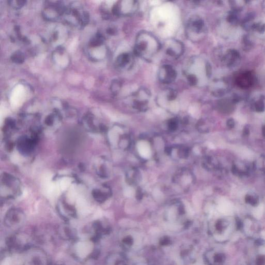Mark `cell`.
Listing matches in <instances>:
<instances>
[{
	"mask_svg": "<svg viewBox=\"0 0 265 265\" xmlns=\"http://www.w3.org/2000/svg\"><path fill=\"white\" fill-rule=\"evenodd\" d=\"M160 49V43L151 34L143 32L138 35L134 49L136 55L148 60L152 58Z\"/></svg>",
	"mask_w": 265,
	"mask_h": 265,
	"instance_id": "obj_1",
	"label": "cell"
},
{
	"mask_svg": "<svg viewBox=\"0 0 265 265\" xmlns=\"http://www.w3.org/2000/svg\"><path fill=\"white\" fill-rule=\"evenodd\" d=\"M1 197L4 200H13L21 193L20 180L10 174L3 173L1 177Z\"/></svg>",
	"mask_w": 265,
	"mask_h": 265,
	"instance_id": "obj_2",
	"label": "cell"
},
{
	"mask_svg": "<svg viewBox=\"0 0 265 265\" xmlns=\"http://www.w3.org/2000/svg\"><path fill=\"white\" fill-rule=\"evenodd\" d=\"M37 131H32L30 136H21L17 141V148L23 155H29L33 152L37 144L38 138Z\"/></svg>",
	"mask_w": 265,
	"mask_h": 265,
	"instance_id": "obj_3",
	"label": "cell"
},
{
	"mask_svg": "<svg viewBox=\"0 0 265 265\" xmlns=\"http://www.w3.org/2000/svg\"><path fill=\"white\" fill-rule=\"evenodd\" d=\"M25 218V215L22 210L18 208H12L6 213L4 218V224L7 228L16 230L22 226Z\"/></svg>",
	"mask_w": 265,
	"mask_h": 265,
	"instance_id": "obj_4",
	"label": "cell"
},
{
	"mask_svg": "<svg viewBox=\"0 0 265 265\" xmlns=\"http://www.w3.org/2000/svg\"><path fill=\"white\" fill-rule=\"evenodd\" d=\"M24 252V265H48L47 256L42 250L30 247Z\"/></svg>",
	"mask_w": 265,
	"mask_h": 265,
	"instance_id": "obj_5",
	"label": "cell"
},
{
	"mask_svg": "<svg viewBox=\"0 0 265 265\" xmlns=\"http://www.w3.org/2000/svg\"><path fill=\"white\" fill-rule=\"evenodd\" d=\"M137 2L135 1H123L113 6L112 12L115 16L128 15L137 10Z\"/></svg>",
	"mask_w": 265,
	"mask_h": 265,
	"instance_id": "obj_6",
	"label": "cell"
},
{
	"mask_svg": "<svg viewBox=\"0 0 265 265\" xmlns=\"http://www.w3.org/2000/svg\"><path fill=\"white\" fill-rule=\"evenodd\" d=\"M159 77L164 84H170L176 78V71L171 65H164L159 69Z\"/></svg>",
	"mask_w": 265,
	"mask_h": 265,
	"instance_id": "obj_7",
	"label": "cell"
},
{
	"mask_svg": "<svg viewBox=\"0 0 265 265\" xmlns=\"http://www.w3.org/2000/svg\"><path fill=\"white\" fill-rule=\"evenodd\" d=\"M58 210L60 215L66 220L74 218L76 216V211L75 207L64 200L59 201L58 205Z\"/></svg>",
	"mask_w": 265,
	"mask_h": 265,
	"instance_id": "obj_8",
	"label": "cell"
},
{
	"mask_svg": "<svg viewBox=\"0 0 265 265\" xmlns=\"http://www.w3.org/2000/svg\"><path fill=\"white\" fill-rule=\"evenodd\" d=\"M183 51L184 46L180 41L173 39L166 43V54L171 57H179L183 54Z\"/></svg>",
	"mask_w": 265,
	"mask_h": 265,
	"instance_id": "obj_9",
	"label": "cell"
},
{
	"mask_svg": "<svg viewBox=\"0 0 265 265\" xmlns=\"http://www.w3.org/2000/svg\"><path fill=\"white\" fill-rule=\"evenodd\" d=\"M203 22L199 17H193L188 21L187 27L188 34H192L193 35H199V34L203 30Z\"/></svg>",
	"mask_w": 265,
	"mask_h": 265,
	"instance_id": "obj_10",
	"label": "cell"
},
{
	"mask_svg": "<svg viewBox=\"0 0 265 265\" xmlns=\"http://www.w3.org/2000/svg\"><path fill=\"white\" fill-rule=\"evenodd\" d=\"M132 61V55L128 53H124L119 55L116 60V65L120 68H126L131 66Z\"/></svg>",
	"mask_w": 265,
	"mask_h": 265,
	"instance_id": "obj_11",
	"label": "cell"
},
{
	"mask_svg": "<svg viewBox=\"0 0 265 265\" xmlns=\"http://www.w3.org/2000/svg\"><path fill=\"white\" fill-rule=\"evenodd\" d=\"M138 150L139 154L143 158H150L151 155V150L149 144L146 141H141L138 143Z\"/></svg>",
	"mask_w": 265,
	"mask_h": 265,
	"instance_id": "obj_12",
	"label": "cell"
},
{
	"mask_svg": "<svg viewBox=\"0 0 265 265\" xmlns=\"http://www.w3.org/2000/svg\"><path fill=\"white\" fill-rule=\"evenodd\" d=\"M218 209L221 213L225 215L232 214L233 211V208L231 203L225 200H222L220 201Z\"/></svg>",
	"mask_w": 265,
	"mask_h": 265,
	"instance_id": "obj_13",
	"label": "cell"
},
{
	"mask_svg": "<svg viewBox=\"0 0 265 265\" xmlns=\"http://www.w3.org/2000/svg\"><path fill=\"white\" fill-rule=\"evenodd\" d=\"M104 42V37L101 34H97L90 42L89 45L91 47H98L102 45Z\"/></svg>",
	"mask_w": 265,
	"mask_h": 265,
	"instance_id": "obj_14",
	"label": "cell"
},
{
	"mask_svg": "<svg viewBox=\"0 0 265 265\" xmlns=\"http://www.w3.org/2000/svg\"><path fill=\"white\" fill-rule=\"evenodd\" d=\"M11 60L14 63L21 64L24 61V56L22 52L17 51L12 55L11 57Z\"/></svg>",
	"mask_w": 265,
	"mask_h": 265,
	"instance_id": "obj_15",
	"label": "cell"
},
{
	"mask_svg": "<svg viewBox=\"0 0 265 265\" xmlns=\"http://www.w3.org/2000/svg\"><path fill=\"white\" fill-rule=\"evenodd\" d=\"M26 1H22V0H20V1H9V5L13 7H14L15 9H20L21 8L22 6H24V5H25Z\"/></svg>",
	"mask_w": 265,
	"mask_h": 265,
	"instance_id": "obj_16",
	"label": "cell"
},
{
	"mask_svg": "<svg viewBox=\"0 0 265 265\" xmlns=\"http://www.w3.org/2000/svg\"><path fill=\"white\" fill-rule=\"evenodd\" d=\"M117 132L114 129V131H111L109 133V138L111 143L113 144H116L118 140V135Z\"/></svg>",
	"mask_w": 265,
	"mask_h": 265,
	"instance_id": "obj_17",
	"label": "cell"
},
{
	"mask_svg": "<svg viewBox=\"0 0 265 265\" xmlns=\"http://www.w3.org/2000/svg\"><path fill=\"white\" fill-rule=\"evenodd\" d=\"M263 206L260 205L257 208H255L253 211L254 216L256 218L259 219L262 217L263 213Z\"/></svg>",
	"mask_w": 265,
	"mask_h": 265,
	"instance_id": "obj_18",
	"label": "cell"
},
{
	"mask_svg": "<svg viewBox=\"0 0 265 265\" xmlns=\"http://www.w3.org/2000/svg\"><path fill=\"white\" fill-rule=\"evenodd\" d=\"M89 21V15L87 12H83L81 15L80 22L82 25H86L88 24Z\"/></svg>",
	"mask_w": 265,
	"mask_h": 265,
	"instance_id": "obj_19",
	"label": "cell"
},
{
	"mask_svg": "<svg viewBox=\"0 0 265 265\" xmlns=\"http://www.w3.org/2000/svg\"><path fill=\"white\" fill-rule=\"evenodd\" d=\"M121 83L118 80H114L113 84H111V91H113L114 93H117L118 92H119L120 89L121 88Z\"/></svg>",
	"mask_w": 265,
	"mask_h": 265,
	"instance_id": "obj_20",
	"label": "cell"
},
{
	"mask_svg": "<svg viewBox=\"0 0 265 265\" xmlns=\"http://www.w3.org/2000/svg\"><path fill=\"white\" fill-rule=\"evenodd\" d=\"M188 81L191 86H195L197 83V78L194 74H190L188 76Z\"/></svg>",
	"mask_w": 265,
	"mask_h": 265,
	"instance_id": "obj_21",
	"label": "cell"
},
{
	"mask_svg": "<svg viewBox=\"0 0 265 265\" xmlns=\"http://www.w3.org/2000/svg\"><path fill=\"white\" fill-rule=\"evenodd\" d=\"M134 190L131 187L126 188L124 191V194L128 197H132L134 195Z\"/></svg>",
	"mask_w": 265,
	"mask_h": 265,
	"instance_id": "obj_22",
	"label": "cell"
},
{
	"mask_svg": "<svg viewBox=\"0 0 265 265\" xmlns=\"http://www.w3.org/2000/svg\"><path fill=\"white\" fill-rule=\"evenodd\" d=\"M176 93L175 92V91L171 90L170 91L169 94H168V97L170 99H175L176 97Z\"/></svg>",
	"mask_w": 265,
	"mask_h": 265,
	"instance_id": "obj_23",
	"label": "cell"
},
{
	"mask_svg": "<svg viewBox=\"0 0 265 265\" xmlns=\"http://www.w3.org/2000/svg\"><path fill=\"white\" fill-rule=\"evenodd\" d=\"M154 194H155V196L156 197V198H160L161 197H162V195L161 193L159 191V190H155V192H154Z\"/></svg>",
	"mask_w": 265,
	"mask_h": 265,
	"instance_id": "obj_24",
	"label": "cell"
},
{
	"mask_svg": "<svg viewBox=\"0 0 265 265\" xmlns=\"http://www.w3.org/2000/svg\"><path fill=\"white\" fill-rule=\"evenodd\" d=\"M107 32L108 34H109L110 35H114L116 33V30H115V29H113V28H109V29H107Z\"/></svg>",
	"mask_w": 265,
	"mask_h": 265,
	"instance_id": "obj_25",
	"label": "cell"
},
{
	"mask_svg": "<svg viewBox=\"0 0 265 265\" xmlns=\"http://www.w3.org/2000/svg\"><path fill=\"white\" fill-rule=\"evenodd\" d=\"M261 235H262V237H263L264 239H265V231L262 232V233H261Z\"/></svg>",
	"mask_w": 265,
	"mask_h": 265,
	"instance_id": "obj_26",
	"label": "cell"
}]
</instances>
